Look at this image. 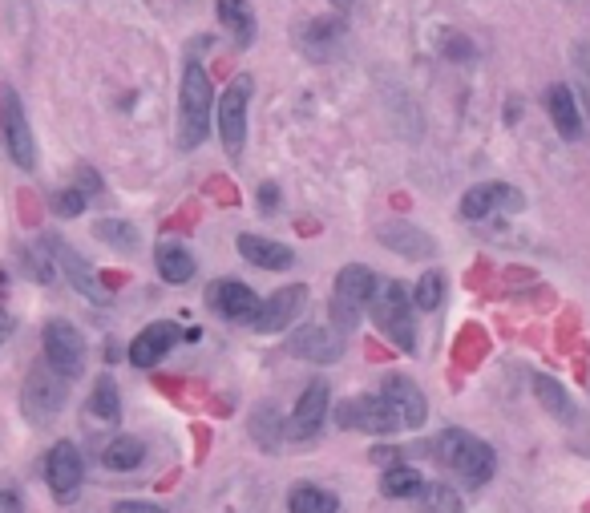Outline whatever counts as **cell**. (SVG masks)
Listing matches in <instances>:
<instances>
[{
  "label": "cell",
  "instance_id": "obj_1",
  "mask_svg": "<svg viewBox=\"0 0 590 513\" xmlns=\"http://www.w3.org/2000/svg\"><path fill=\"white\" fill-rule=\"evenodd\" d=\"M211 106H215V89L199 57H186L182 65V85H178V146L194 150L203 146L211 134Z\"/></svg>",
  "mask_w": 590,
  "mask_h": 513
},
{
  "label": "cell",
  "instance_id": "obj_2",
  "mask_svg": "<svg viewBox=\"0 0 590 513\" xmlns=\"http://www.w3.org/2000/svg\"><path fill=\"white\" fill-rule=\"evenodd\" d=\"M433 457L449 469V473H457L465 485H485L489 477H494V469H498V461H494V449H489L481 437H473V433H465V429H445L437 441H433Z\"/></svg>",
  "mask_w": 590,
  "mask_h": 513
},
{
  "label": "cell",
  "instance_id": "obj_3",
  "mask_svg": "<svg viewBox=\"0 0 590 513\" xmlns=\"http://www.w3.org/2000/svg\"><path fill=\"white\" fill-rule=\"evenodd\" d=\"M372 324L397 344L401 352H409V356H417V320H413V291L401 283V279H388V283H380L376 287V295H372Z\"/></svg>",
  "mask_w": 590,
  "mask_h": 513
},
{
  "label": "cell",
  "instance_id": "obj_4",
  "mask_svg": "<svg viewBox=\"0 0 590 513\" xmlns=\"http://www.w3.org/2000/svg\"><path fill=\"white\" fill-rule=\"evenodd\" d=\"M376 287H380V279H376L364 263H348V267H340L336 287H332V324L344 328V332H352V328L360 324V312L372 303Z\"/></svg>",
  "mask_w": 590,
  "mask_h": 513
},
{
  "label": "cell",
  "instance_id": "obj_5",
  "mask_svg": "<svg viewBox=\"0 0 590 513\" xmlns=\"http://www.w3.org/2000/svg\"><path fill=\"white\" fill-rule=\"evenodd\" d=\"M65 396H69V380L65 376H57L49 364L29 368L25 388H21V408H25V417L33 425H49L65 408Z\"/></svg>",
  "mask_w": 590,
  "mask_h": 513
},
{
  "label": "cell",
  "instance_id": "obj_6",
  "mask_svg": "<svg viewBox=\"0 0 590 513\" xmlns=\"http://www.w3.org/2000/svg\"><path fill=\"white\" fill-rule=\"evenodd\" d=\"M251 89H255V81H251V73H239L227 89H223V97H219V142H223V150H227V158H239L243 154V146H247V106H251Z\"/></svg>",
  "mask_w": 590,
  "mask_h": 513
},
{
  "label": "cell",
  "instance_id": "obj_7",
  "mask_svg": "<svg viewBox=\"0 0 590 513\" xmlns=\"http://www.w3.org/2000/svg\"><path fill=\"white\" fill-rule=\"evenodd\" d=\"M336 425L340 429H352V433H372V437H388V433H397L401 421L397 413H392V404L372 392V396H352L344 404H336Z\"/></svg>",
  "mask_w": 590,
  "mask_h": 513
},
{
  "label": "cell",
  "instance_id": "obj_8",
  "mask_svg": "<svg viewBox=\"0 0 590 513\" xmlns=\"http://www.w3.org/2000/svg\"><path fill=\"white\" fill-rule=\"evenodd\" d=\"M0 134H5V146H9V154L21 170L37 166V142H33V130H29V118H25L17 89H0Z\"/></svg>",
  "mask_w": 590,
  "mask_h": 513
},
{
  "label": "cell",
  "instance_id": "obj_9",
  "mask_svg": "<svg viewBox=\"0 0 590 513\" xmlns=\"http://www.w3.org/2000/svg\"><path fill=\"white\" fill-rule=\"evenodd\" d=\"M45 364L65 380H77L85 372V340L69 320L45 324Z\"/></svg>",
  "mask_w": 590,
  "mask_h": 513
},
{
  "label": "cell",
  "instance_id": "obj_10",
  "mask_svg": "<svg viewBox=\"0 0 590 513\" xmlns=\"http://www.w3.org/2000/svg\"><path fill=\"white\" fill-rule=\"evenodd\" d=\"M348 348V332L336 324H308L300 332H291L287 352L295 360H308V364H336Z\"/></svg>",
  "mask_w": 590,
  "mask_h": 513
},
{
  "label": "cell",
  "instance_id": "obj_11",
  "mask_svg": "<svg viewBox=\"0 0 590 513\" xmlns=\"http://www.w3.org/2000/svg\"><path fill=\"white\" fill-rule=\"evenodd\" d=\"M45 247H49V255H53V267L69 279V287H77V295H85V299H93V303H110L114 295L102 287V279H97V271L65 243V239H57V235H49L45 239Z\"/></svg>",
  "mask_w": 590,
  "mask_h": 513
},
{
  "label": "cell",
  "instance_id": "obj_12",
  "mask_svg": "<svg viewBox=\"0 0 590 513\" xmlns=\"http://www.w3.org/2000/svg\"><path fill=\"white\" fill-rule=\"evenodd\" d=\"M304 303H308V287H304V283L279 287L271 299H263V303L255 307L251 328H255V332H283L287 324H295V320H300Z\"/></svg>",
  "mask_w": 590,
  "mask_h": 513
},
{
  "label": "cell",
  "instance_id": "obj_13",
  "mask_svg": "<svg viewBox=\"0 0 590 513\" xmlns=\"http://www.w3.org/2000/svg\"><path fill=\"white\" fill-rule=\"evenodd\" d=\"M328 384L324 380H312L304 388V396L295 400L291 417H287V437L291 441H312L320 429H324V417H328Z\"/></svg>",
  "mask_w": 590,
  "mask_h": 513
},
{
  "label": "cell",
  "instance_id": "obj_14",
  "mask_svg": "<svg viewBox=\"0 0 590 513\" xmlns=\"http://www.w3.org/2000/svg\"><path fill=\"white\" fill-rule=\"evenodd\" d=\"M380 396L392 404V413H397L401 429H421L429 421V400H425V392L409 376H384L380 380Z\"/></svg>",
  "mask_w": 590,
  "mask_h": 513
},
{
  "label": "cell",
  "instance_id": "obj_15",
  "mask_svg": "<svg viewBox=\"0 0 590 513\" xmlns=\"http://www.w3.org/2000/svg\"><path fill=\"white\" fill-rule=\"evenodd\" d=\"M45 481H49L53 497H61V501H73L77 497V489L85 481V461H81L77 445H69V441L53 445V453L45 461Z\"/></svg>",
  "mask_w": 590,
  "mask_h": 513
},
{
  "label": "cell",
  "instance_id": "obj_16",
  "mask_svg": "<svg viewBox=\"0 0 590 513\" xmlns=\"http://www.w3.org/2000/svg\"><path fill=\"white\" fill-rule=\"evenodd\" d=\"M376 239L392 251V255H405V259H433L437 255V239L429 231H421L409 219H392L376 227Z\"/></svg>",
  "mask_w": 590,
  "mask_h": 513
},
{
  "label": "cell",
  "instance_id": "obj_17",
  "mask_svg": "<svg viewBox=\"0 0 590 513\" xmlns=\"http://www.w3.org/2000/svg\"><path fill=\"white\" fill-rule=\"evenodd\" d=\"M494 211H522V194L506 182H481V186H469L465 198H461V215L465 219H489Z\"/></svg>",
  "mask_w": 590,
  "mask_h": 513
},
{
  "label": "cell",
  "instance_id": "obj_18",
  "mask_svg": "<svg viewBox=\"0 0 590 513\" xmlns=\"http://www.w3.org/2000/svg\"><path fill=\"white\" fill-rule=\"evenodd\" d=\"M207 303H211V312H219L223 320H239V324H251L255 316V291L243 283V279H215L207 287Z\"/></svg>",
  "mask_w": 590,
  "mask_h": 513
},
{
  "label": "cell",
  "instance_id": "obj_19",
  "mask_svg": "<svg viewBox=\"0 0 590 513\" xmlns=\"http://www.w3.org/2000/svg\"><path fill=\"white\" fill-rule=\"evenodd\" d=\"M182 340V332L170 324V320H158V324H150V328H142L138 336H134V344H130V364L134 368H154L166 352H174V344Z\"/></svg>",
  "mask_w": 590,
  "mask_h": 513
},
{
  "label": "cell",
  "instance_id": "obj_20",
  "mask_svg": "<svg viewBox=\"0 0 590 513\" xmlns=\"http://www.w3.org/2000/svg\"><path fill=\"white\" fill-rule=\"evenodd\" d=\"M239 255L263 271H287L295 263V251L275 243V239H263V235H239Z\"/></svg>",
  "mask_w": 590,
  "mask_h": 513
},
{
  "label": "cell",
  "instance_id": "obj_21",
  "mask_svg": "<svg viewBox=\"0 0 590 513\" xmlns=\"http://www.w3.org/2000/svg\"><path fill=\"white\" fill-rule=\"evenodd\" d=\"M546 110H550V118H554V130H558L566 142L582 138V114H578V101H574V93H570L566 85H554V89L546 93Z\"/></svg>",
  "mask_w": 590,
  "mask_h": 513
},
{
  "label": "cell",
  "instance_id": "obj_22",
  "mask_svg": "<svg viewBox=\"0 0 590 513\" xmlns=\"http://www.w3.org/2000/svg\"><path fill=\"white\" fill-rule=\"evenodd\" d=\"M215 13H219V25L231 33V41L239 49H247L255 41V9L247 0H215Z\"/></svg>",
  "mask_w": 590,
  "mask_h": 513
},
{
  "label": "cell",
  "instance_id": "obj_23",
  "mask_svg": "<svg viewBox=\"0 0 590 513\" xmlns=\"http://www.w3.org/2000/svg\"><path fill=\"white\" fill-rule=\"evenodd\" d=\"M85 413L97 417L102 425H118V417H122V396H118L114 376H97V380H93V392H89Z\"/></svg>",
  "mask_w": 590,
  "mask_h": 513
},
{
  "label": "cell",
  "instance_id": "obj_24",
  "mask_svg": "<svg viewBox=\"0 0 590 513\" xmlns=\"http://www.w3.org/2000/svg\"><path fill=\"white\" fill-rule=\"evenodd\" d=\"M287 509L291 513H340V497L320 485H295L287 497Z\"/></svg>",
  "mask_w": 590,
  "mask_h": 513
},
{
  "label": "cell",
  "instance_id": "obj_25",
  "mask_svg": "<svg viewBox=\"0 0 590 513\" xmlns=\"http://www.w3.org/2000/svg\"><path fill=\"white\" fill-rule=\"evenodd\" d=\"M154 263H158V275L166 283H186L194 275V255L182 243H162L158 255H154Z\"/></svg>",
  "mask_w": 590,
  "mask_h": 513
},
{
  "label": "cell",
  "instance_id": "obj_26",
  "mask_svg": "<svg viewBox=\"0 0 590 513\" xmlns=\"http://www.w3.org/2000/svg\"><path fill=\"white\" fill-rule=\"evenodd\" d=\"M534 396L542 400V408L554 417V421H562V425H570L574 421V404H570V396H566V388L558 384V380H550V376H534Z\"/></svg>",
  "mask_w": 590,
  "mask_h": 513
},
{
  "label": "cell",
  "instance_id": "obj_27",
  "mask_svg": "<svg viewBox=\"0 0 590 513\" xmlns=\"http://www.w3.org/2000/svg\"><path fill=\"white\" fill-rule=\"evenodd\" d=\"M142 461H146V445H142L138 437H118V441H110V445H106V453H102V465H106V469H114V473L138 469Z\"/></svg>",
  "mask_w": 590,
  "mask_h": 513
},
{
  "label": "cell",
  "instance_id": "obj_28",
  "mask_svg": "<svg viewBox=\"0 0 590 513\" xmlns=\"http://www.w3.org/2000/svg\"><path fill=\"white\" fill-rule=\"evenodd\" d=\"M421 489H425V477L417 469H409V465H392L380 477V493L384 497H421Z\"/></svg>",
  "mask_w": 590,
  "mask_h": 513
},
{
  "label": "cell",
  "instance_id": "obj_29",
  "mask_svg": "<svg viewBox=\"0 0 590 513\" xmlns=\"http://www.w3.org/2000/svg\"><path fill=\"white\" fill-rule=\"evenodd\" d=\"M344 37V25L340 21H312L304 33H300V45L312 53V57H328V41H340Z\"/></svg>",
  "mask_w": 590,
  "mask_h": 513
},
{
  "label": "cell",
  "instance_id": "obj_30",
  "mask_svg": "<svg viewBox=\"0 0 590 513\" xmlns=\"http://www.w3.org/2000/svg\"><path fill=\"white\" fill-rule=\"evenodd\" d=\"M93 235L102 239V243H110V247H118V251H134L138 247V227L126 223V219H102V223H93Z\"/></svg>",
  "mask_w": 590,
  "mask_h": 513
},
{
  "label": "cell",
  "instance_id": "obj_31",
  "mask_svg": "<svg viewBox=\"0 0 590 513\" xmlns=\"http://www.w3.org/2000/svg\"><path fill=\"white\" fill-rule=\"evenodd\" d=\"M251 433H255V441H259L267 453H275V449H279V437L287 433V421H279V417H275V408L263 404V408H259V417L251 421Z\"/></svg>",
  "mask_w": 590,
  "mask_h": 513
},
{
  "label": "cell",
  "instance_id": "obj_32",
  "mask_svg": "<svg viewBox=\"0 0 590 513\" xmlns=\"http://www.w3.org/2000/svg\"><path fill=\"white\" fill-rule=\"evenodd\" d=\"M445 299V275L441 271H425L413 287V303H417V312H437Z\"/></svg>",
  "mask_w": 590,
  "mask_h": 513
},
{
  "label": "cell",
  "instance_id": "obj_33",
  "mask_svg": "<svg viewBox=\"0 0 590 513\" xmlns=\"http://www.w3.org/2000/svg\"><path fill=\"white\" fill-rule=\"evenodd\" d=\"M421 497H425L429 513H461V497H457L445 481H429V485L421 489Z\"/></svg>",
  "mask_w": 590,
  "mask_h": 513
},
{
  "label": "cell",
  "instance_id": "obj_34",
  "mask_svg": "<svg viewBox=\"0 0 590 513\" xmlns=\"http://www.w3.org/2000/svg\"><path fill=\"white\" fill-rule=\"evenodd\" d=\"M49 207H53V215H61V219H77V215L85 211V194H81V190H57V194L49 198Z\"/></svg>",
  "mask_w": 590,
  "mask_h": 513
},
{
  "label": "cell",
  "instance_id": "obj_35",
  "mask_svg": "<svg viewBox=\"0 0 590 513\" xmlns=\"http://www.w3.org/2000/svg\"><path fill=\"white\" fill-rule=\"evenodd\" d=\"M441 53H445L449 61H461V65H465V61H473V45H469L461 33H449V37L441 41Z\"/></svg>",
  "mask_w": 590,
  "mask_h": 513
},
{
  "label": "cell",
  "instance_id": "obj_36",
  "mask_svg": "<svg viewBox=\"0 0 590 513\" xmlns=\"http://www.w3.org/2000/svg\"><path fill=\"white\" fill-rule=\"evenodd\" d=\"M259 207H263L267 215L279 207V186H275V182H263V186H259Z\"/></svg>",
  "mask_w": 590,
  "mask_h": 513
},
{
  "label": "cell",
  "instance_id": "obj_37",
  "mask_svg": "<svg viewBox=\"0 0 590 513\" xmlns=\"http://www.w3.org/2000/svg\"><path fill=\"white\" fill-rule=\"evenodd\" d=\"M77 182H81V194H97V190H102V178H97L89 166L77 170Z\"/></svg>",
  "mask_w": 590,
  "mask_h": 513
},
{
  "label": "cell",
  "instance_id": "obj_38",
  "mask_svg": "<svg viewBox=\"0 0 590 513\" xmlns=\"http://www.w3.org/2000/svg\"><path fill=\"white\" fill-rule=\"evenodd\" d=\"M114 513H166V509H158L150 501H122V505H114Z\"/></svg>",
  "mask_w": 590,
  "mask_h": 513
},
{
  "label": "cell",
  "instance_id": "obj_39",
  "mask_svg": "<svg viewBox=\"0 0 590 513\" xmlns=\"http://www.w3.org/2000/svg\"><path fill=\"white\" fill-rule=\"evenodd\" d=\"M0 513H25V505L13 489H0Z\"/></svg>",
  "mask_w": 590,
  "mask_h": 513
},
{
  "label": "cell",
  "instance_id": "obj_40",
  "mask_svg": "<svg viewBox=\"0 0 590 513\" xmlns=\"http://www.w3.org/2000/svg\"><path fill=\"white\" fill-rule=\"evenodd\" d=\"M9 336H13V320H9V312H5V307H0V348L9 344Z\"/></svg>",
  "mask_w": 590,
  "mask_h": 513
},
{
  "label": "cell",
  "instance_id": "obj_41",
  "mask_svg": "<svg viewBox=\"0 0 590 513\" xmlns=\"http://www.w3.org/2000/svg\"><path fill=\"white\" fill-rule=\"evenodd\" d=\"M578 73H582V81H586V89H590V49L578 53Z\"/></svg>",
  "mask_w": 590,
  "mask_h": 513
},
{
  "label": "cell",
  "instance_id": "obj_42",
  "mask_svg": "<svg viewBox=\"0 0 590 513\" xmlns=\"http://www.w3.org/2000/svg\"><path fill=\"white\" fill-rule=\"evenodd\" d=\"M332 5H336V9H348V5H352V0H332Z\"/></svg>",
  "mask_w": 590,
  "mask_h": 513
}]
</instances>
